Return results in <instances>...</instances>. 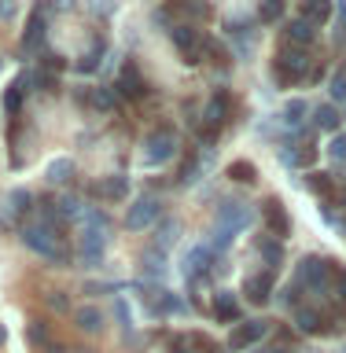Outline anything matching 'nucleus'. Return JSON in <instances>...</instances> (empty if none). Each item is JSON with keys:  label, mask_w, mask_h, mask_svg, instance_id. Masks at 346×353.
<instances>
[{"label": "nucleus", "mask_w": 346, "mask_h": 353, "mask_svg": "<svg viewBox=\"0 0 346 353\" xmlns=\"http://www.w3.org/2000/svg\"><path fill=\"white\" fill-rule=\"evenodd\" d=\"M251 221H254V210L247 203H225L218 210V225H214V239H210V247L225 250L240 232L251 228Z\"/></svg>", "instance_id": "obj_1"}, {"label": "nucleus", "mask_w": 346, "mask_h": 353, "mask_svg": "<svg viewBox=\"0 0 346 353\" xmlns=\"http://www.w3.org/2000/svg\"><path fill=\"white\" fill-rule=\"evenodd\" d=\"M173 151H177V132L173 129H155L148 140H144V165H162V162H170L173 159Z\"/></svg>", "instance_id": "obj_2"}, {"label": "nucleus", "mask_w": 346, "mask_h": 353, "mask_svg": "<svg viewBox=\"0 0 346 353\" xmlns=\"http://www.w3.org/2000/svg\"><path fill=\"white\" fill-rule=\"evenodd\" d=\"M22 243H26L30 250H37L44 254V258H55V261H66V250L59 247V239L52 236L44 225H30V228H22Z\"/></svg>", "instance_id": "obj_3"}, {"label": "nucleus", "mask_w": 346, "mask_h": 353, "mask_svg": "<svg viewBox=\"0 0 346 353\" xmlns=\"http://www.w3.org/2000/svg\"><path fill=\"white\" fill-rule=\"evenodd\" d=\"M295 276H298V283L314 287V291H325L328 280L336 276V269H331L328 258H302V261H298V269H295Z\"/></svg>", "instance_id": "obj_4"}, {"label": "nucleus", "mask_w": 346, "mask_h": 353, "mask_svg": "<svg viewBox=\"0 0 346 353\" xmlns=\"http://www.w3.org/2000/svg\"><path fill=\"white\" fill-rule=\"evenodd\" d=\"M159 217H162V203H159L155 195H144V199H137V203L129 206V214H126V228H133V232L151 228Z\"/></svg>", "instance_id": "obj_5"}, {"label": "nucleus", "mask_w": 346, "mask_h": 353, "mask_svg": "<svg viewBox=\"0 0 346 353\" xmlns=\"http://www.w3.org/2000/svg\"><path fill=\"white\" fill-rule=\"evenodd\" d=\"M265 331H269V324H265V320H247V324H240L236 331H232L229 346H232V350H247V346H254L258 339H265Z\"/></svg>", "instance_id": "obj_6"}, {"label": "nucleus", "mask_w": 346, "mask_h": 353, "mask_svg": "<svg viewBox=\"0 0 346 353\" xmlns=\"http://www.w3.org/2000/svg\"><path fill=\"white\" fill-rule=\"evenodd\" d=\"M306 70H309V55H306L302 48L280 52V77H284V81H287V77H291V81H298Z\"/></svg>", "instance_id": "obj_7"}, {"label": "nucleus", "mask_w": 346, "mask_h": 353, "mask_svg": "<svg viewBox=\"0 0 346 353\" xmlns=\"http://www.w3.org/2000/svg\"><path fill=\"white\" fill-rule=\"evenodd\" d=\"M262 217H265V225L273 228V236H276V239H284L287 232H291V221H287V214H284V206L276 203V199H269V203L262 206Z\"/></svg>", "instance_id": "obj_8"}, {"label": "nucleus", "mask_w": 346, "mask_h": 353, "mask_svg": "<svg viewBox=\"0 0 346 353\" xmlns=\"http://www.w3.org/2000/svg\"><path fill=\"white\" fill-rule=\"evenodd\" d=\"M170 37H173V44L184 52V59L188 63H195V55H199V33L192 30V26H173L170 30Z\"/></svg>", "instance_id": "obj_9"}, {"label": "nucleus", "mask_w": 346, "mask_h": 353, "mask_svg": "<svg viewBox=\"0 0 346 353\" xmlns=\"http://www.w3.org/2000/svg\"><path fill=\"white\" fill-rule=\"evenodd\" d=\"M269 291H273V272H258V276H251V280L243 283V294H247L251 302H258V305L269 302Z\"/></svg>", "instance_id": "obj_10"}, {"label": "nucleus", "mask_w": 346, "mask_h": 353, "mask_svg": "<svg viewBox=\"0 0 346 353\" xmlns=\"http://www.w3.org/2000/svg\"><path fill=\"white\" fill-rule=\"evenodd\" d=\"M210 261H214V247H210V243H199V247H192V254L184 258V272H188V276L206 272Z\"/></svg>", "instance_id": "obj_11"}, {"label": "nucleus", "mask_w": 346, "mask_h": 353, "mask_svg": "<svg viewBox=\"0 0 346 353\" xmlns=\"http://www.w3.org/2000/svg\"><path fill=\"white\" fill-rule=\"evenodd\" d=\"M115 92H122V96H129V99H137V96H144V81H140L137 66H122V74H118V85H115Z\"/></svg>", "instance_id": "obj_12"}, {"label": "nucleus", "mask_w": 346, "mask_h": 353, "mask_svg": "<svg viewBox=\"0 0 346 353\" xmlns=\"http://www.w3.org/2000/svg\"><path fill=\"white\" fill-rule=\"evenodd\" d=\"M331 11H336V0H302V19L314 22V26L328 22Z\"/></svg>", "instance_id": "obj_13"}, {"label": "nucleus", "mask_w": 346, "mask_h": 353, "mask_svg": "<svg viewBox=\"0 0 346 353\" xmlns=\"http://www.w3.org/2000/svg\"><path fill=\"white\" fill-rule=\"evenodd\" d=\"M44 44V15L41 11H33L30 15V26H26V33H22V48L26 52H37Z\"/></svg>", "instance_id": "obj_14"}, {"label": "nucleus", "mask_w": 346, "mask_h": 353, "mask_svg": "<svg viewBox=\"0 0 346 353\" xmlns=\"http://www.w3.org/2000/svg\"><path fill=\"white\" fill-rule=\"evenodd\" d=\"M74 320H77V327H81V331H88V335H96V331L104 327V313H99L96 305H81L74 313Z\"/></svg>", "instance_id": "obj_15"}, {"label": "nucleus", "mask_w": 346, "mask_h": 353, "mask_svg": "<svg viewBox=\"0 0 346 353\" xmlns=\"http://www.w3.org/2000/svg\"><path fill=\"white\" fill-rule=\"evenodd\" d=\"M225 114H229V96H225V92H218V96L206 103V114H203V118H206V125H210V132H214L221 121H225Z\"/></svg>", "instance_id": "obj_16"}, {"label": "nucleus", "mask_w": 346, "mask_h": 353, "mask_svg": "<svg viewBox=\"0 0 346 353\" xmlns=\"http://www.w3.org/2000/svg\"><path fill=\"white\" fill-rule=\"evenodd\" d=\"M93 192L99 195V199H122V195H126L129 192V181H126V176H107V181H99L96 188H93Z\"/></svg>", "instance_id": "obj_17"}, {"label": "nucleus", "mask_w": 346, "mask_h": 353, "mask_svg": "<svg viewBox=\"0 0 346 353\" xmlns=\"http://www.w3.org/2000/svg\"><path fill=\"white\" fill-rule=\"evenodd\" d=\"M214 313H218L221 320H236V316H240L236 294H232V291H218V294H214Z\"/></svg>", "instance_id": "obj_18"}, {"label": "nucleus", "mask_w": 346, "mask_h": 353, "mask_svg": "<svg viewBox=\"0 0 346 353\" xmlns=\"http://www.w3.org/2000/svg\"><path fill=\"white\" fill-rule=\"evenodd\" d=\"M144 276H151V280H162V276H166V254L162 250H148V254H144Z\"/></svg>", "instance_id": "obj_19"}, {"label": "nucleus", "mask_w": 346, "mask_h": 353, "mask_svg": "<svg viewBox=\"0 0 346 353\" xmlns=\"http://www.w3.org/2000/svg\"><path fill=\"white\" fill-rule=\"evenodd\" d=\"M74 176V159H52L48 162V181L52 184H66Z\"/></svg>", "instance_id": "obj_20"}, {"label": "nucleus", "mask_w": 346, "mask_h": 353, "mask_svg": "<svg viewBox=\"0 0 346 353\" xmlns=\"http://www.w3.org/2000/svg\"><path fill=\"white\" fill-rule=\"evenodd\" d=\"M287 41H291V44H309V41H314V22L295 19L291 26H287Z\"/></svg>", "instance_id": "obj_21"}, {"label": "nucleus", "mask_w": 346, "mask_h": 353, "mask_svg": "<svg viewBox=\"0 0 346 353\" xmlns=\"http://www.w3.org/2000/svg\"><path fill=\"white\" fill-rule=\"evenodd\" d=\"M314 125H320V129H325V132H336L339 129V110L336 107H317L314 110Z\"/></svg>", "instance_id": "obj_22"}, {"label": "nucleus", "mask_w": 346, "mask_h": 353, "mask_svg": "<svg viewBox=\"0 0 346 353\" xmlns=\"http://www.w3.org/2000/svg\"><path fill=\"white\" fill-rule=\"evenodd\" d=\"M177 232H181V228H177V221H170V217H166L162 221V225H159V243H155V250H170L173 247V243H177Z\"/></svg>", "instance_id": "obj_23"}, {"label": "nucleus", "mask_w": 346, "mask_h": 353, "mask_svg": "<svg viewBox=\"0 0 346 353\" xmlns=\"http://www.w3.org/2000/svg\"><path fill=\"white\" fill-rule=\"evenodd\" d=\"M302 121H306V103H302V99H291V103L284 107V125L287 129H298Z\"/></svg>", "instance_id": "obj_24"}, {"label": "nucleus", "mask_w": 346, "mask_h": 353, "mask_svg": "<svg viewBox=\"0 0 346 353\" xmlns=\"http://www.w3.org/2000/svg\"><path fill=\"white\" fill-rule=\"evenodd\" d=\"M258 250H262L265 265H269V272L284 261V250H280V243H276V239H262V243H258Z\"/></svg>", "instance_id": "obj_25"}, {"label": "nucleus", "mask_w": 346, "mask_h": 353, "mask_svg": "<svg viewBox=\"0 0 346 353\" xmlns=\"http://www.w3.org/2000/svg\"><path fill=\"white\" fill-rule=\"evenodd\" d=\"M295 320H298V327H302L306 335H314V331H320V324H325L317 309H298V313H295Z\"/></svg>", "instance_id": "obj_26"}, {"label": "nucleus", "mask_w": 346, "mask_h": 353, "mask_svg": "<svg viewBox=\"0 0 346 353\" xmlns=\"http://www.w3.org/2000/svg\"><path fill=\"white\" fill-rule=\"evenodd\" d=\"M99 59H104V44H93V52L77 59V70H81V74H96L99 70Z\"/></svg>", "instance_id": "obj_27"}, {"label": "nucleus", "mask_w": 346, "mask_h": 353, "mask_svg": "<svg viewBox=\"0 0 346 353\" xmlns=\"http://www.w3.org/2000/svg\"><path fill=\"white\" fill-rule=\"evenodd\" d=\"M314 159H317V154L309 151V148H302V151H280V162L284 165H309Z\"/></svg>", "instance_id": "obj_28"}, {"label": "nucleus", "mask_w": 346, "mask_h": 353, "mask_svg": "<svg viewBox=\"0 0 346 353\" xmlns=\"http://www.w3.org/2000/svg\"><path fill=\"white\" fill-rule=\"evenodd\" d=\"M258 15H262V22H276L284 15V0H262Z\"/></svg>", "instance_id": "obj_29"}, {"label": "nucleus", "mask_w": 346, "mask_h": 353, "mask_svg": "<svg viewBox=\"0 0 346 353\" xmlns=\"http://www.w3.org/2000/svg\"><path fill=\"white\" fill-rule=\"evenodd\" d=\"M328 159H331V162H346V132H336V137H331Z\"/></svg>", "instance_id": "obj_30"}, {"label": "nucleus", "mask_w": 346, "mask_h": 353, "mask_svg": "<svg viewBox=\"0 0 346 353\" xmlns=\"http://www.w3.org/2000/svg\"><path fill=\"white\" fill-rule=\"evenodd\" d=\"M22 92H26V88H22V81H15V85L8 88V96H4V107L11 110V114H15V110L22 107Z\"/></svg>", "instance_id": "obj_31"}, {"label": "nucleus", "mask_w": 346, "mask_h": 353, "mask_svg": "<svg viewBox=\"0 0 346 353\" xmlns=\"http://www.w3.org/2000/svg\"><path fill=\"white\" fill-rule=\"evenodd\" d=\"M236 181H243V184H251L254 181V165L251 162H232V170H229Z\"/></svg>", "instance_id": "obj_32"}, {"label": "nucleus", "mask_w": 346, "mask_h": 353, "mask_svg": "<svg viewBox=\"0 0 346 353\" xmlns=\"http://www.w3.org/2000/svg\"><path fill=\"white\" fill-rule=\"evenodd\" d=\"M159 309H162V313H184V302H181V298H177V294H162V302H159Z\"/></svg>", "instance_id": "obj_33"}, {"label": "nucleus", "mask_w": 346, "mask_h": 353, "mask_svg": "<svg viewBox=\"0 0 346 353\" xmlns=\"http://www.w3.org/2000/svg\"><path fill=\"white\" fill-rule=\"evenodd\" d=\"M93 99H96V107H115L118 92H115V88H99V92H96Z\"/></svg>", "instance_id": "obj_34"}, {"label": "nucleus", "mask_w": 346, "mask_h": 353, "mask_svg": "<svg viewBox=\"0 0 346 353\" xmlns=\"http://www.w3.org/2000/svg\"><path fill=\"white\" fill-rule=\"evenodd\" d=\"M11 203H15L11 210H19V214H22V210H30V192H22V188H15V192H11Z\"/></svg>", "instance_id": "obj_35"}, {"label": "nucleus", "mask_w": 346, "mask_h": 353, "mask_svg": "<svg viewBox=\"0 0 346 353\" xmlns=\"http://www.w3.org/2000/svg\"><path fill=\"white\" fill-rule=\"evenodd\" d=\"M15 15H19V0H0V19L11 22Z\"/></svg>", "instance_id": "obj_36"}, {"label": "nucleus", "mask_w": 346, "mask_h": 353, "mask_svg": "<svg viewBox=\"0 0 346 353\" xmlns=\"http://www.w3.org/2000/svg\"><path fill=\"white\" fill-rule=\"evenodd\" d=\"M195 173H199V162H195V159H188V162H184V170H181V184H192V181H195Z\"/></svg>", "instance_id": "obj_37"}, {"label": "nucleus", "mask_w": 346, "mask_h": 353, "mask_svg": "<svg viewBox=\"0 0 346 353\" xmlns=\"http://www.w3.org/2000/svg\"><path fill=\"white\" fill-rule=\"evenodd\" d=\"M331 96H336V99H346V74H336V77H331Z\"/></svg>", "instance_id": "obj_38"}, {"label": "nucleus", "mask_w": 346, "mask_h": 353, "mask_svg": "<svg viewBox=\"0 0 346 353\" xmlns=\"http://www.w3.org/2000/svg\"><path fill=\"white\" fill-rule=\"evenodd\" d=\"M115 309H118V320H122V327H133V316H129V305L126 302H122V298H118V302H115Z\"/></svg>", "instance_id": "obj_39"}, {"label": "nucleus", "mask_w": 346, "mask_h": 353, "mask_svg": "<svg viewBox=\"0 0 346 353\" xmlns=\"http://www.w3.org/2000/svg\"><path fill=\"white\" fill-rule=\"evenodd\" d=\"M309 188H314V192H320V195H328V192H331V181L320 173V176H314V181H309Z\"/></svg>", "instance_id": "obj_40"}, {"label": "nucleus", "mask_w": 346, "mask_h": 353, "mask_svg": "<svg viewBox=\"0 0 346 353\" xmlns=\"http://www.w3.org/2000/svg\"><path fill=\"white\" fill-rule=\"evenodd\" d=\"M336 294L346 302V272H336Z\"/></svg>", "instance_id": "obj_41"}, {"label": "nucleus", "mask_w": 346, "mask_h": 353, "mask_svg": "<svg viewBox=\"0 0 346 353\" xmlns=\"http://www.w3.org/2000/svg\"><path fill=\"white\" fill-rule=\"evenodd\" d=\"M48 305H52V309H66L70 302H66V294H48Z\"/></svg>", "instance_id": "obj_42"}, {"label": "nucleus", "mask_w": 346, "mask_h": 353, "mask_svg": "<svg viewBox=\"0 0 346 353\" xmlns=\"http://www.w3.org/2000/svg\"><path fill=\"white\" fill-rule=\"evenodd\" d=\"M4 339H8V327H4V324H0V342H4Z\"/></svg>", "instance_id": "obj_43"}, {"label": "nucleus", "mask_w": 346, "mask_h": 353, "mask_svg": "<svg viewBox=\"0 0 346 353\" xmlns=\"http://www.w3.org/2000/svg\"><path fill=\"white\" fill-rule=\"evenodd\" d=\"M269 353H287V350H269Z\"/></svg>", "instance_id": "obj_44"}, {"label": "nucleus", "mask_w": 346, "mask_h": 353, "mask_svg": "<svg viewBox=\"0 0 346 353\" xmlns=\"http://www.w3.org/2000/svg\"><path fill=\"white\" fill-rule=\"evenodd\" d=\"M0 66H4V63H0Z\"/></svg>", "instance_id": "obj_45"}]
</instances>
